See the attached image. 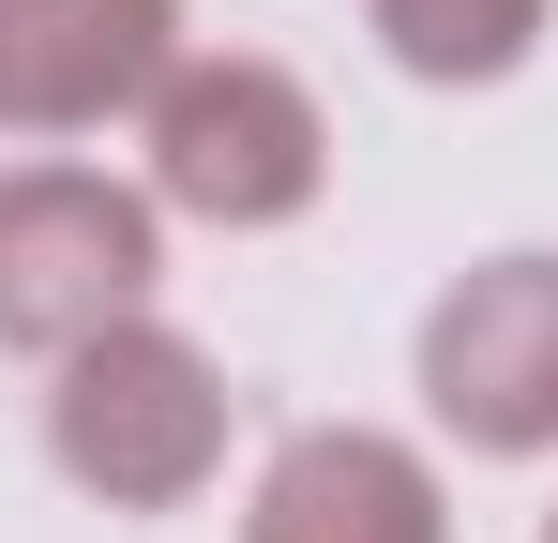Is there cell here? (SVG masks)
<instances>
[{
	"instance_id": "cell-7",
	"label": "cell",
	"mask_w": 558,
	"mask_h": 543,
	"mask_svg": "<svg viewBox=\"0 0 558 543\" xmlns=\"http://www.w3.org/2000/svg\"><path fill=\"white\" fill-rule=\"evenodd\" d=\"M363 31L392 46V76H423V90H498V76H529L558 0H363Z\"/></svg>"
},
{
	"instance_id": "cell-6",
	"label": "cell",
	"mask_w": 558,
	"mask_h": 543,
	"mask_svg": "<svg viewBox=\"0 0 558 543\" xmlns=\"http://www.w3.org/2000/svg\"><path fill=\"white\" fill-rule=\"evenodd\" d=\"M242 543H453V498H438V452L392 423H302L257 468Z\"/></svg>"
},
{
	"instance_id": "cell-2",
	"label": "cell",
	"mask_w": 558,
	"mask_h": 543,
	"mask_svg": "<svg viewBox=\"0 0 558 543\" xmlns=\"http://www.w3.org/2000/svg\"><path fill=\"white\" fill-rule=\"evenodd\" d=\"M136 152H151L167 227H227V242H272V227H302V212L332 196V121H317V90L287 76V61H257V46H196L182 76L151 90Z\"/></svg>"
},
{
	"instance_id": "cell-5",
	"label": "cell",
	"mask_w": 558,
	"mask_h": 543,
	"mask_svg": "<svg viewBox=\"0 0 558 543\" xmlns=\"http://www.w3.org/2000/svg\"><path fill=\"white\" fill-rule=\"evenodd\" d=\"M182 0H0V121L15 136H106L151 121L182 76Z\"/></svg>"
},
{
	"instance_id": "cell-3",
	"label": "cell",
	"mask_w": 558,
	"mask_h": 543,
	"mask_svg": "<svg viewBox=\"0 0 558 543\" xmlns=\"http://www.w3.org/2000/svg\"><path fill=\"white\" fill-rule=\"evenodd\" d=\"M167 287V196L106 167H0V348L76 362L92 333L151 317Z\"/></svg>"
},
{
	"instance_id": "cell-8",
	"label": "cell",
	"mask_w": 558,
	"mask_h": 543,
	"mask_svg": "<svg viewBox=\"0 0 558 543\" xmlns=\"http://www.w3.org/2000/svg\"><path fill=\"white\" fill-rule=\"evenodd\" d=\"M544 543H558V498H544Z\"/></svg>"
},
{
	"instance_id": "cell-1",
	"label": "cell",
	"mask_w": 558,
	"mask_h": 543,
	"mask_svg": "<svg viewBox=\"0 0 558 543\" xmlns=\"http://www.w3.org/2000/svg\"><path fill=\"white\" fill-rule=\"evenodd\" d=\"M46 468L106 514H196L227 483V362L167 317L92 333L76 362H46Z\"/></svg>"
},
{
	"instance_id": "cell-4",
	"label": "cell",
	"mask_w": 558,
	"mask_h": 543,
	"mask_svg": "<svg viewBox=\"0 0 558 543\" xmlns=\"http://www.w3.org/2000/svg\"><path fill=\"white\" fill-rule=\"evenodd\" d=\"M423 423L483 468H544L558 452V242L468 257L423 302Z\"/></svg>"
}]
</instances>
